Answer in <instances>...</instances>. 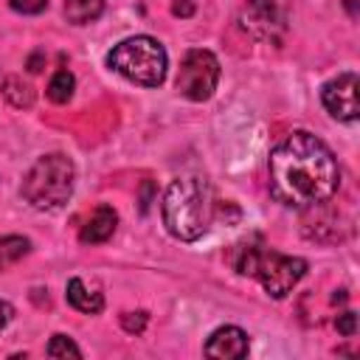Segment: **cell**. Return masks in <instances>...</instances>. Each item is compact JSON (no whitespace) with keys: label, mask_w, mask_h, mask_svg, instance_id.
Returning <instances> with one entry per match:
<instances>
[{"label":"cell","mask_w":360,"mask_h":360,"mask_svg":"<svg viewBox=\"0 0 360 360\" xmlns=\"http://www.w3.org/2000/svg\"><path fill=\"white\" fill-rule=\"evenodd\" d=\"M270 194L290 208H315L340 186V166L332 149L312 132H290L267 160Z\"/></svg>","instance_id":"1"},{"label":"cell","mask_w":360,"mask_h":360,"mask_svg":"<svg viewBox=\"0 0 360 360\" xmlns=\"http://www.w3.org/2000/svg\"><path fill=\"white\" fill-rule=\"evenodd\" d=\"M214 219V194L202 177H180L163 194V225L180 242L200 239Z\"/></svg>","instance_id":"2"},{"label":"cell","mask_w":360,"mask_h":360,"mask_svg":"<svg viewBox=\"0 0 360 360\" xmlns=\"http://www.w3.org/2000/svg\"><path fill=\"white\" fill-rule=\"evenodd\" d=\"M73 183H76V169L70 158L62 152H51L42 155L22 177V197L37 211H56L70 200Z\"/></svg>","instance_id":"3"},{"label":"cell","mask_w":360,"mask_h":360,"mask_svg":"<svg viewBox=\"0 0 360 360\" xmlns=\"http://www.w3.org/2000/svg\"><path fill=\"white\" fill-rule=\"evenodd\" d=\"M107 65L121 73L124 79L143 84V87H158L166 79V68H169V56L166 48L146 34L121 39L110 53H107Z\"/></svg>","instance_id":"4"},{"label":"cell","mask_w":360,"mask_h":360,"mask_svg":"<svg viewBox=\"0 0 360 360\" xmlns=\"http://www.w3.org/2000/svg\"><path fill=\"white\" fill-rule=\"evenodd\" d=\"M219 82V62L205 48H191L177 70V93L188 101H205L214 96Z\"/></svg>","instance_id":"5"},{"label":"cell","mask_w":360,"mask_h":360,"mask_svg":"<svg viewBox=\"0 0 360 360\" xmlns=\"http://www.w3.org/2000/svg\"><path fill=\"white\" fill-rule=\"evenodd\" d=\"M304 273H307V262L301 256H287L278 250H259L250 276H256L273 298H284L304 278Z\"/></svg>","instance_id":"6"},{"label":"cell","mask_w":360,"mask_h":360,"mask_svg":"<svg viewBox=\"0 0 360 360\" xmlns=\"http://www.w3.org/2000/svg\"><path fill=\"white\" fill-rule=\"evenodd\" d=\"M357 73L346 70V73H338L335 79H329L323 87H321V101L326 107V112L338 121H357V112H360V104H357Z\"/></svg>","instance_id":"7"},{"label":"cell","mask_w":360,"mask_h":360,"mask_svg":"<svg viewBox=\"0 0 360 360\" xmlns=\"http://www.w3.org/2000/svg\"><path fill=\"white\" fill-rule=\"evenodd\" d=\"M242 25L256 39H273L287 25V3L284 0H248L242 11Z\"/></svg>","instance_id":"8"},{"label":"cell","mask_w":360,"mask_h":360,"mask_svg":"<svg viewBox=\"0 0 360 360\" xmlns=\"http://www.w3.org/2000/svg\"><path fill=\"white\" fill-rule=\"evenodd\" d=\"M248 349H250L248 332L239 326H219L217 332H211L205 343V354L217 360H239L248 354Z\"/></svg>","instance_id":"9"},{"label":"cell","mask_w":360,"mask_h":360,"mask_svg":"<svg viewBox=\"0 0 360 360\" xmlns=\"http://www.w3.org/2000/svg\"><path fill=\"white\" fill-rule=\"evenodd\" d=\"M115 225H118V214H115L110 205H98V208L93 211V217L84 222L79 239H82L84 245H101V242H107V239L115 233Z\"/></svg>","instance_id":"10"},{"label":"cell","mask_w":360,"mask_h":360,"mask_svg":"<svg viewBox=\"0 0 360 360\" xmlns=\"http://www.w3.org/2000/svg\"><path fill=\"white\" fill-rule=\"evenodd\" d=\"M65 295H68V304H70L73 309L84 312V315H96V312H101V307H104V295H101L98 290H90L82 278H70Z\"/></svg>","instance_id":"11"},{"label":"cell","mask_w":360,"mask_h":360,"mask_svg":"<svg viewBox=\"0 0 360 360\" xmlns=\"http://www.w3.org/2000/svg\"><path fill=\"white\" fill-rule=\"evenodd\" d=\"M107 0H65V17L73 25H87L101 17Z\"/></svg>","instance_id":"12"},{"label":"cell","mask_w":360,"mask_h":360,"mask_svg":"<svg viewBox=\"0 0 360 360\" xmlns=\"http://www.w3.org/2000/svg\"><path fill=\"white\" fill-rule=\"evenodd\" d=\"M28 250H31V242L25 236H17V233L0 236V270L17 264L22 256H28Z\"/></svg>","instance_id":"13"},{"label":"cell","mask_w":360,"mask_h":360,"mask_svg":"<svg viewBox=\"0 0 360 360\" xmlns=\"http://www.w3.org/2000/svg\"><path fill=\"white\" fill-rule=\"evenodd\" d=\"M73 87H76V79H73V73L70 70H56L53 76H51V82H48V98L53 101V104H65V101H70V96H73Z\"/></svg>","instance_id":"14"},{"label":"cell","mask_w":360,"mask_h":360,"mask_svg":"<svg viewBox=\"0 0 360 360\" xmlns=\"http://www.w3.org/2000/svg\"><path fill=\"white\" fill-rule=\"evenodd\" d=\"M45 352H48V357H82V349L68 335H53Z\"/></svg>","instance_id":"15"},{"label":"cell","mask_w":360,"mask_h":360,"mask_svg":"<svg viewBox=\"0 0 360 360\" xmlns=\"http://www.w3.org/2000/svg\"><path fill=\"white\" fill-rule=\"evenodd\" d=\"M8 6L20 14H39L48 6V0H8Z\"/></svg>","instance_id":"16"},{"label":"cell","mask_w":360,"mask_h":360,"mask_svg":"<svg viewBox=\"0 0 360 360\" xmlns=\"http://www.w3.org/2000/svg\"><path fill=\"white\" fill-rule=\"evenodd\" d=\"M335 326H338V332H340V335L352 338V335H354V329H357V315H354V312H340V315L335 318Z\"/></svg>","instance_id":"17"},{"label":"cell","mask_w":360,"mask_h":360,"mask_svg":"<svg viewBox=\"0 0 360 360\" xmlns=\"http://www.w3.org/2000/svg\"><path fill=\"white\" fill-rule=\"evenodd\" d=\"M135 315H138V318H132V312H124L121 323H124L127 332H141V329L146 326V312H135Z\"/></svg>","instance_id":"18"},{"label":"cell","mask_w":360,"mask_h":360,"mask_svg":"<svg viewBox=\"0 0 360 360\" xmlns=\"http://www.w3.org/2000/svg\"><path fill=\"white\" fill-rule=\"evenodd\" d=\"M197 8V0H174L172 3V14L174 17H191Z\"/></svg>","instance_id":"19"},{"label":"cell","mask_w":360,"mask_h":360,"mask_svg":"<svg viewBox=\"0 0 360 360\" xmlns=\"http://www.w3.org/2000/svg\"><path fill=\"white\" fill-rule=\"evenodd\" d=\"M11 315H14V309H11V304H6V301H0V332L6 329V323L11 321Z\"/></svg>","instance_id":"20"}]
</instances>
